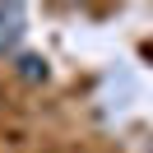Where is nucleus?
<instances>
[{"mask_svg": "<svg viewBox=\"0 0 153 153\" xmlns=\"http://www.w3.org/2000/svg\"><path fill=\"white\" fill-rule=\"evenodd\" d=\"M19 74H23V79H47V65H42L37 56H23V60H19Z\"/></svg>", "mask_w": 153, "mask_h": 153, "instance_id": "f03ea898", "label": "nucleus"}, {"mask_svg": "<svg viewBox=\"0 0 153 153\" xmlns=\"http://www.w3.org/2000/svg\"><path fill=\"white\" fill-rule=\"evenodd\" d=\"M23 5H0V51H14L23 37Z\"/></svg>", "mask_w": 153, "mask_h": 153, "instance_id": "f257e3e1", "label": "nucleus"}]
</instances>
